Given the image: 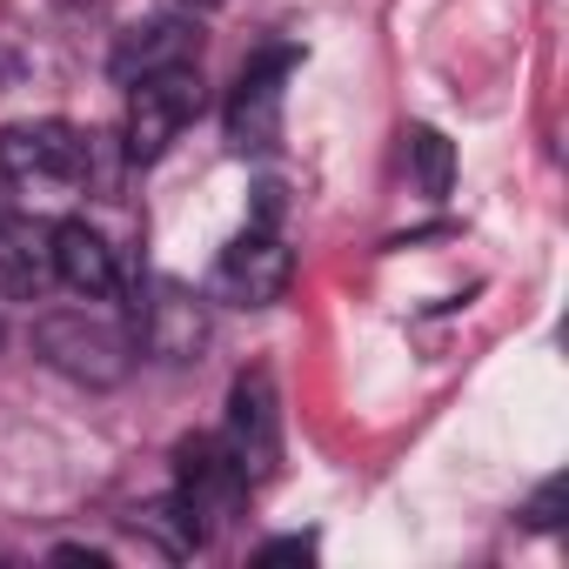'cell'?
Returning a JSON list of instances; mask_svg holds the SVG:
<instances>
[{
  "mask_svg": "<svg viewBox=\"0 0 569 569\" xmlns=\"http://www.w3.org/2000/svg\"><path fill=\"white\" fill-rule=\"evenodd\" d=\"M34 349H41V362L54 376L81 382V389H114L134 369V336L114 329V322H101V316H74V309L41 316L34 322Z\"/></svg>",
  "mask_w": 569,
  "mask_h": 569,
  "instance_id": "1",
  "label": "cell"
},
{
  "mask_svg": "<svg viewBox=\"0 0 569 569\" xmlns=\"http://www.w3.org/2000/svg\"><path fill=\"white\" fill-rule=\"evenodd\" d=\"M194 114H201V74H194V61L141 74L128 88V161H141V168L161 161Z\"/></svg>",
  "mask_w": 569,
  "mask_h": 569,
  "instance_id": "2",
  "label": "cell"
},
{
  "mask_svg": "<svg viewBox=\"0 0 569 569\" xmlns=\"http://www.w3.org/2000/svg\"><path fill=\"white\" fill-rule=\"evenodd\" d=\"M289 274H296V254L281 248V234L261 221V228H241V234L221 248V261H214V274H208V296L228 302V309H268V302H281Z\"/></svg>",
  "mask_w": 569,
  "mask_h": 569,
  "instance_id": "3",
  "label": "cell"
},
{
  "mask_svg": "<svg viewBox=\"0 0 569 569\" xmlns=\"http://www.w3.org/2000/svg\"><path fill=\"white\" fill-rule=\"evenodd\" d=\"M201 529H214V522H228L234 509H241V496H248V476H241V462L228 456V442L221 436H188L181 449H174V489H168Z\"/></svg>",
  "mask_w": 569,
  "mask_h": 569,
  "instance_id": "4",
  "label": "cell"
},
{
  "mask_svg": "<svg viewBox=\"0 0 569 569\" xmlns=\"http://www.w3.org/2000/svg\"><path fill=\"white\" fill-rule=\"evenodd\" d=\"M289 68H296V48H268V54H254L241 68V81L228 88V108H221L228 148H241V154L274 148V134H281V81H289Z\"/></svg>",
  "mask_w": 569,
  "mask_h": 569,
  "instance_id": "5",
  "label": "cell"
},
{
  "mask_svg": "<svg viewBox=\"0 0 569 569\" xmlns=\"http://www.w3.org/2000/svg\"><path fill=\"white\" fill-rule=\"evenodd\" d=\"M221 442H228V456L241 462L248 489L274 476V462H281V409H274V382H268L261 369L234 376V389H228V422H221Z\"/></svg>",
  "mask_w": 569,
  "mask_h": 569,
  "instance_id": "6",
  "label": "cell"
},
{
  "mask_svg": "<svg viewBox=\"0 0 569 569\" xmlns=\"http://www.w3.org/2000/svg\"><path fill=\"white\" fill-rule=\"evenodd\" d=\"M0 168L21 188H68L88 174V134L68 121H14L0 134Z\"/></svg>",
  "mask_w": 569,
  "mask_h": 569,
  "instance_id": "7",
  "label": "cell"
},
{
  "mask_svg": "<svg viewBox=\"0 0 569 569\" xmlns=\"http://www.w3.org/2000/svg\"><path fill=\"white\" fill-rule=\"evenodd\" d=\"M134 342L161 362H194L201 342H208V316H201V296H188L181 281H148L134 289Z\"/></svg>",
  "mask_w": 569,
  "mask_h": 569,
  "instance_id": "8",
  "label": "cell"
},
{
  "mask_svg": "<svg viewBox=\"0 0 569 569\" xmlns=\"http://www.w3.org/2000/svg\"><path fill=\"white\" fill-rule=\"evenodd\" d=\"M194 54H201L194 21H188V14H154V21L121 28V41H114V54H108V74H114L121 88H134L141 74L181 68V61H194Z\"/></svg>",
  "mask_w": 569,
  "mask_h": 569,
  "instance_id": "9",
  "label": "cell"
},
{
  "mask_svg": "<svg viewBox=\"0 0 569 569\" xmlns=\"http://www.w3.org/2000/svg\"><path fill=\"white\" fill-rule=\"evenodd\" d=\"M54 281V228L14 214L0 221V302H41Z\"/></svg>",
  "mask_w": 569,
  "mask_h": 569,
  "instance_id": "10",
  "label": "cell"
},
{
  "mask_svg": "<svg viewBox=\"0 0 569 569\" xmlns=\"http://www.w3.org/2000/svg\"><path fill=\"white\" fill-rule=\"evenodd\" d=\"M54 281H68L74 296H114L121 289V261L94 221H61L54 228Z\"/></svg>",
  "mask_w": 569,
  "mask_h": 569,
  "instance_id": "11",
  "label": "cell"
},
{
  "mask_svg": "<svg viewBox=\"0 0 569 569\" xmlns=\"http://www.w3.org/2000/svg\"><path fill=\"white\" fill-rule=\"evenodd\" d=\"M409 161H416V181H422V194H449V174H456V148L436 134V128H416L409 134Z\"/></svg>",
  "mask_w": 569,
  "mask_h": 569,
  "instance_id": "12",
  "label": "cell"
},
{
  "mask_svg": "<svg viewBox=\"0 0 569 569\" xmlns=\"http://www.w3.org/2000/svg\"><path fill=\"white\" fill-rule=\"evenodd\" d=\"M556 509H562V482H542V489L529 496V509H522V522H529V529H556V522H562Z\"/></svg>",
  "mask_w": 569,
  "mask_h": 569,
  "instance_id": "13",
  "label": "cell"
},
{
  "mask_svg": "<svg viewBox=\"0 0 569 569\" xmlns=\"http://www.w3.org/2000/svg\"><path fill=\"white\" fill-rule=\"evenodd\" d=\"M309 556H316V536H281L261 549V562H309Z\"/></svg>",
  "mask_w": 569,
  "mask_h": 569,
  "instance_id": "14",
  "label": "cell"
},
{
  "mask_svg": "<svg viewBox=\"0 0 569 569\" xmlns=\"http://www.w3.org/2000/svg\"><path fill=\"white\" fill-rule=\"evenodd\" d=\"M61 562H108V549H81V542H68V549H54Z\"/></svg>",
  "mask_w": 569,
  "mask_h": 569,
  "instance_id": "15",
  "label": "cell"
},
{
  "mask_svg": "<svg viewBox=\"0 0 569 569\" xmlns=\"http://www.w3.org/2000/svg\"><path fill=\"white\" fill-rule=\"evenodd\" d=\"M181 8L188 14H208V8H228V0H181Z\"/></svg>",
  "mask_w": 569,
  "mask_h": 569,
  "instance_id": "16",
  "label": "cell"
}]
</instances>
